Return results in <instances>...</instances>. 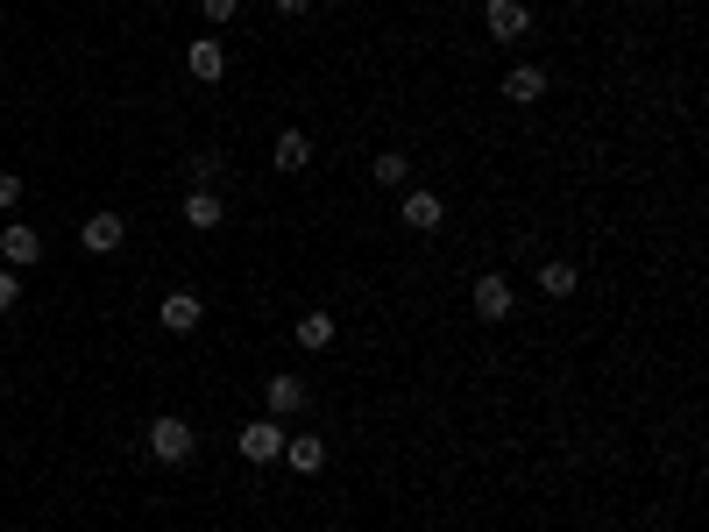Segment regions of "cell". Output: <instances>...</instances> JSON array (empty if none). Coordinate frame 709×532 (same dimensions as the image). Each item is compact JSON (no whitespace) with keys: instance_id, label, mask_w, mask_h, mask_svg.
<instances>
[{"instance_id":"21","label":"cell","mask_w":709,"mask_h":532,"mask_svg":"<svg viewBox=\"0 0 709 532\" xmlns=\"http://www.w3.org/2000/svg\"><path fill=\"white\" fill-rule=\"evenodd\" d=\"M14 200H22V178H14V171H0V206H14Z\"/></svg>"},{"instance_id":"9","label":"cell","mask_w":709,"mask_h":532,"mask_svg":"<svg viewBox=\"0 0 709 532\" xmlns=\"http://www.w3.org/2000/svg\"><path fill=\"white\" fill-rule=\"evenodd\" d=\"M185 71H192V79H206V86H220V79H228V50H220L214 36H199L185 50Z\"/></svg>"},{"instance_id":"2","label":"cell","mask_w":709,"mask_h":532,"mask_svg":"<svg viewBox=\"0 0 709 532\" xmlns=\"http://www.w3.org/2000/svg\"><path fill=\"white\" fill-rule=\"evenodd\" d=\"M469 298H476V319H490V327H504L511 306H518V292H511V278H504V270H482Z\"/></svg>"},{"instance_id":"17","label":"cell","mask_w":709,"mask_h":532,"mask_svg":"<svg viewBox=\"0 0 709 532\" xmlns=\"http://www.w3.org/2000/svg\"><path fill=\"white\" fill-rule=\"evenodd\" d=\"M369 178H376V185H404V178H412V157H398V149H384V157L369 163Z\"/></svg>"},{"instance_id":"3","label":"cell","mask_w":709,"mask_h":532,"mask_svg":"<svg viewBox=\"0 0 709 532\" xmlns=\"http://www.w3.org/2000/svg\"><path fill=\"white\" fill-rule=\"evenodd\" d=\"M128 241V213H85L79 220V249L85 256H114Z\"/></svg>"},{"instance_id":"8","label":"cell","mask_w":709,"mask_h":532,"mask_svg":"<svg viewBox=\"0 0 709 532\" xmlns=\"http://www.w3.org/2000/svg\"><path fill=\"white\" fill-rule=\"evenodd\" d=\"M0 256H8L14 270L43 263V235H36V227H22V220H14V227H0Z\"/></svg>"},{"instance_id":"15","label":"cell","mask_w":709,"mask_h":532,"mask_svg":"<svg viewBox=\"0 0 709 532\" xmlns=\"http://www.w3.org/2000/svg\"><path fill=\"white\" fill-rule=\"evenodd\" d=\"M334 319H327V313H306V319H298V327H291V341L298 348H312V355H320V348H334Z\"/></svg>"},{"instance_id":"5","label":"cell","mask_w":709,"mask_h":532,"mask_svg":"<svg viewBox=\"0 0 709 532\" xmlns=\"http://www.w3.org/2000/svg\"><path fill=\"white\" fill-rule=\"evenodd\" d=\"M482 29H490L496 43H518L525 29H533V8H525V0H490V8H482Z\"/></svg>"},{"instance_id":"19","label":"cell","mask_w":709,"mask_h":532,"mask_svg":"<svg viewBox=\"0 0 709 532\" xmlns=\"http://www.w3.org/2000/svg\"><path fill=\"white\" fill-rule=\"evenodd\" d=\"M199 14L220 29V22H235V14H241V0H199Z\"/></svg>"},{"instance_id":"12","label":"cell","mask_w":709,"mask_h":532,"mask_svg":"<svg viewBox=\"0 0 709 532\" xmlns=\"http://www.w3.org/2000/svg\"><path fill=\"white\" fill-rule=\"evenodd\" d=\"M270 163H277V171H306V163H312V135L306 128H284L277 149H270Z\"/></svg>"},{"instance_id":"18","label":"cell","mask_w":709,"mask_h":532,"mask_svg":"<svg viewBox=\"0 0 709 532\" xmlns=\"http://www.w3.org/2000/svg\"><path fill=\"white\" fill-rule=\"evenodd\" d=\"M185 178H192V192H214V178H220V157L206 149V157H185Z\"/></svg>"},{"instance_id":"11","label":"cell","mask_w":709,"mask_h":532,"mask_svg":"<svg viewBox=\"0 0 709 532\" xmlns=\"http://www.w3.org/2000/svg\"><path fill=\"white\" fill-rule=\"evenodd\" d=\"M504 100H511V106H533V100H547V71H539V65H518V71H504Z\"/></svg>"},{"instance_id":"7","label":"cell","mask_w":709,"mask_h":532,"mask_svg":"<svg viewBox=\"0 0 709 532\" xmlns=\"http://www.w3.org/2000/svg\"><path fill=\"white\" fill-rule=\"evenodd\" d=\"M163 333H199V319H206V306H199V292H171L163 298Z\"/></svg>"},{"instance_id":"1","label":"cell","mask_w":709,"mask_h":532,"mask_svg":"<svg viewBox=\"0 0 709 532\" xmlns=\"http://www.w3.org/2000/svg\"><path fill=\"white\" fill-rule=\"evenodd\" d=\"M192 448H199V433H192L178 412H163V419H149V454H157L163 468H178V462H192Z\"/></svg>"},{"instance_id":"10","label":"cell","mask_w":709,"mask_h":532,"mask_svg":"<svg viewBox=\"0 0 709 532\" xmlns=\"http://www.w3.org/2000/svg\"><path fill=\"white\" fill-rule=\"evenodd\" d=\"M263 398H270V419L306 412V376H270V384H263Z\"/></svg>"},{"instance_id":"20","label":"cell","mask_w":709,"mask_h":532,"mask_svg":"<svg viewBox=\"0 0 709 532\" xmlns=\"http://www.w3.org/2000/svg\"><path fill=\"white\" fill-rule=\"evenodd\" d=\"M14 298H22V278H14V270H0V313H14Z\"/></svg>"},{"instance_id":"14","label":"cell","mask_w":709,"mask_h":532,"mask_svg":"<svg viewBox=\"0 0 709 532\" xmlns=\"http://www.w3.org/2000/svg\"><path fill=\"white\" fill-rule=\"evenodd\" d=\"M220 220H228V206H220L214 192H185V227H199V235H214Z\"/></svg>"},{"instance_id":"13","label":"cell","mask_w":709,"mask_h":532,"mask_svg":"<svg viewBox=\"0 0 709 532\" xmlns=\"http://www.w3.org/2000/svg\"><path fill=\"white\" fill-rule=\"evenodd\" d=\"M284 462H291L298 476H320V468H327V440H320V433H306V440H284Z\"/></svg>"},{"instance_id":"6","label":"cell","mask_w":709,"mask_h":532,"mask_svg":"<svg viewBox=\"0 0 709 532\" xmlns=\"http://www.w3.org/2000/svg\"><path fill=\"white\" fill-rule=\"evenodd\" d=\"M398 220L412 227V235H441V220H447V206H441V192H404V206H398Z\"/></svg>"},{"instance_id":"4","label":"cell","mask_w":709,"mask_h":532,"mask_svg":"<svg viewBox=\"0 0 709 532\" xmlns=\"http://www.w3.org/2000/svg\"><path fill=\"white\" fill-rule=\"evenodd\" d=\"M284 440H291V433H284L277 419H249V426L235 433V448H241V462H277Z\"/></svg>"},{"instance_id":"22","label":"cell","mask_w":709,"mask_h":532,"mask_svg":"<svg viewBox=\"0 0 709 532\" xmlns=\"http://www.w3.org/2000/svg\"><path fill=\"white\" fill-rule=\"evenodd\" d=\"M312 8V0H277V14H306Z\"/></svg>"},{"instance_id":"16","label":"cell","mask_w":709,"mask_h":532,"mask_svg":"<svg viewBox=\"0 0 709 532\" xmlns=\"http://www.w3.org/2000/svg\"><path fill=\"white\" fill-rule=\"evenodd\" d=\"M575 284H582L575 263H539V292H547V298H568Z\"/></svg>"}]
</instances>
